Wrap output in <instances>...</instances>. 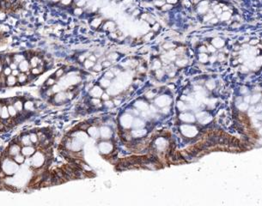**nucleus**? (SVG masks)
<instances>
[{
	"instance_id": "7c9ffc66",
	"label": "nucleus",
	"mask_w": 262,
	"mask_h": 206,
	"mask_svg": "<svg viewBox=\"0 0 262 206\" xmlns=\"http://www.w3.org/2000/svg\"><path fill=\"white\" fill-rule=\"evenodd\" d=\"M63 73H64V70H62V69H60V70H58V71L56 72L55 75H56V76H57V77H59V76H61L62 75H63Z\"/></svg>"
},
{
	"instance_id": "cd10ccee",
	"label": "nucleus",
	"mask_w": 262,
	"mask_h": 206,
	"mask_svg": "<svg viewBox=\"0 0 262 206\" xmlns=\"http://www.w3.org/2000/svg\"><path fill=\"white\" fill-rule=\"evenodd\" d=\"M159 29H160V24L159 23H154L152 26V31L153 32H157L159 31Z\"/></svg>"
},
{
	"instance_id": "aec40b11",
	"label": "nucleus",
	"mask_w": 262,
	"mask_h": 206,
	"mask_svg": "<svg viewBox=\"0 0 262 206\" xmlns=\"http://www.w3.org/2000/svg\"><path fill=\"white\" fill-rule=\"evenodd\" d=\"M103 69V67H102V64H96L95 65L93 66V70L96 72H100L102 71V70Z\"/></svg>"
},
{
	"instance_id": "5701e85b",
	"label": "nucleus",
	"mask_w": 262,
	"mask_h": 206,
	"mask_svg": "<svg viewBox=\"0 0 262 206\" xmlns=\"http://www.w3.org/2000/svg\"><path fill=\"white\" fill-rule=\"evenodd\" d=\"M173 8V5H170V4H165L164 5L162 6V10L163 11H168L169 10H171Z\"/></svg>"
},
{
	"instance_id": "f03ea898",
	"label": "nucleus",
	"mask_w": 262,
	"mask_h": 206,
	"mask_svg": "<svg viewBox=\"0 0 262 206\" xmlns=\"http://www.w3.org/2000/svg\"><path fill=\"white\" fill-rule=\"evenodd\" d=\"M99 150L102 155H108L111 154L114 150V145L112 143L108 142V141H104L99 143Z\"/></svg>"
},
{
	"instance_id": "2f4dec72",
	"label": "nucleus",
	"mask_w": 262,
	"mask_h": 206,
	"mask_svg": "<svg viewBox=\"0 0 262 206\" xmlns=\"http://www.w3.org/2000/svg\"><path fill=\"white\" fill-rule=\"evenodd\" d=\"M89 59H90V61H92V62H94V63H95V62L96 61V59H97V57H96V55H90V58H89Z\"/></svg>"
},
{
	"instance_id": "1a4fd4ad",
	"label": "nucleus",
	"mask_w": 262,
	"mask_h": 206,
	"mask_svg": "<svg viewBox=\"0 0 262 206\" xmlns=\"http://www.w3.org/2000/svg\"><path fill=\"white\" fill-rule=\"evenodd\" d=\"M99 82H100L101 87H102V88H108V87L111 85V80L108 79V78H106V77H102V79L100 80Z\"/></svg>"
},
{
	"instance_id": "79ce46f5",
	"label": "nucleus",
	"mask_w": 262,
	"mask_h": 206,
	"mask_svg": "<svg viewBox=\"0 0 262 206\" xmlns=\"http://www.w3.org/2000/svg\"><path fill=\"white\" fill-rule=\"evenodd\" d=\"M52 1H54V2H57V1H58V0H52Z\"/></svg>"
},
{
	"instance_id": "ddd939ff",
	"label": "nucleus",
	"mask_w": 262,
	"mask_h": 206,
	"mask_svg": "<svg viewBox=\"0 0 262 206\" xmlns=\"http://www.w3.org/2000/svg\"><path fill=\"white\" fill-rule=\"evenodd\" d=\"M119 58V54L116 53V52H111L109 55L108 56V59L109 60L111 63L113 62H115L117 59Z\"/></svg>"
},
{
	"instance_id": "7ed1b4c3",
	"label": "nucleus",
	"mask_w": 262,
	"mask_h": 206,
	"mask_svg": "<svg viewBox=\"0 0 262 206\" xmlns=\"http://www.w3.org/2000/svg\"><path fill=\"white\" fill-rule=\"evenodd\" d=\"M171 99L168 95H161L156 98V105L160 108H164L166 106H168L170 104Z\"/></svg>"
},
{
	"instance_id": "39448f33",
	"label": "nucleus",
	"mask_w": 262,
	"mask_h": 206,
	"mask_svg": "<svg viewBox=\"0 0 262 206\" xmlns=\"http://www.w3.org/2000/svg\"><path fill=\"white\" fill-rule=\"evenodd\" d=\"M103 89L100 86H94L90 92V94L93 98H101L102 94H103Z\"/></svg>"
},
{
	"instance_id": "9d476101",
	"label": "nucleus",
	"mask_w": 262,
	"mask_h": 206,
	"mask_svg": "<svg viewBox=\"0 0 262 206\" xmlns=\"http://www.w3.org/2000/svg\"><path fill=\"white\" fill-rule=\"evenodd\" d=\"M102 20L99 17H96V18H94V19L92 20L90 25H91L94 29H97V28H99L100 26L102 25Z\"/></svg>"
},
{
	"instance_id": "f8f14e48",
	"label": "nucleus",
	"mask_w": 262,
	"mask_h": 206,
	"mask_svg": "<svg viewBox=\"0 0 262 206\" xmlns=\"http://www.w3.org/2000/svg\"><path fill=\"white\" fill-rule=\"evenodd\" d=\"M162 47H163V49H164V50H168V51H170V50L174 49V47H175V46H174V44L173 43V42L168 41V42H165V43L163 44Z\"/></svg>"
},
{
	"instance_id": "412c9836",
	"label": "nucleus",
	"mask_w": 262,
	"mask_h": 206,
	"mask_svg": "<svg viewBox=\"0 0 262 206\" xmlns=\"http://www.w3.org/2000/svg\"><path fill=\"white\" fill-rule=\"evenodd\" d=\"M103 105H104L105 107H106V108H114V101H113V100H106V101H104Z\"/></svg>"
},
{
	"instance_id": "c85d7f7f",
	"label": "nucleus",
	"mask_w": 262,
	"mask_h": 206,
	"mask_svg": "<svg viewBox=\"0 0 262 206\" xmlns=\"http://www.w3.org/2000/svg\"><path fill=\"white\" fill-rule=\"evenodd\" d=\"M154 4H155V5H156V6H159V7H161V6H162V5H165V1H162V0H156Z\"/></svg>"
},
{
	"instance_id": "37998d69",
	"label": "nucleus",
	"mask_w": 262,
	"mask_h": 206,
	"mask_svg": "<svg viewBox=\"0 0 262 206\" xmlns=\"http://www.w3.org/2000/svg\"><path fill=\"white\" fill-rule=\"evenodd\" d=\"M75 1H77V2H78V1H80V0H75Z\"/></svg>"
},
{
	"instance_id": "e433bc0d",
	"label": "nucleus",
	"mask_w": 262,
	"mask_h": 206,
	"mask_svg": "<svg viewBox=\"0 0 262 206\" xmlns=\"http://www.w3.org/2000/svg\"><path fill=\"white\" fill-rule=\"evenodd\" d=\"M70 2H71V0H62V3L64 5H69Z\"/></svg>"
},
{
	"instance_id": "6e6552de",
	"label": "nucleus",
	"mask_w": 262,
	"mask_h": 206,
	"mask_svg": "<svg viewBox=\"0 0 262 206\" xmlns=\"http://www.w3.org/2000/svg\"><path fill=\"white\" fill-rule=\"evenodd\" d=\"M132 137H143L144 135L146 134V130H141L140 128H138V130H135L132 132H131Z\"/></svg>"
},
{
	"instance_id": "4468645a",
	"label": "nucleus",
	"mask_w": 262,
	"mask_h": 206,
	"mask_svg": "<svg viewBox=\"0 0 262 206\" xmlns=\"http://www.w3.org/2000/svg\"><path fill=\"white\" fill-rule=\"evenodd\" d=\"M175 64H176V65L179 66V67H183V66H185L187 64V60L186 58H178V59L175 61Z\"/></svg>"
},
{
	"instance_id": "a19ab883",
	"label": "nucleus",
	"mask_w": 262,
	"mask_h": 206,
	"mask_svg": "<svg viewBox=\"0 0 262 206\" xmlns=\"http://www.w3.org/2000/svg\"><path fill=\"white\" fill-rule=\"evenodd\" d=\"M211 21H212V22H211L212 23H217V19H212Z\"/></svg>"
},
{
	"instance_id": "0eeeda50",
	"label": "nucleus",
	"mask_w": 262,
	"mask_h": 206,
	"mask_svg": "<svg viewBox=\"0 0 262 206\" xmlns=\"http://www.w3.org/2000/svg\"><path fill=\"white\" fill-rule=\"evenodd\" d=\"M103 29L106 30V31H109V32H114L115 30L116 25L115 23H114L113 21H107L105 22L103 24Z\"/></svg>"
},
{
	"instance_id": "473e14b6",
	"label": "nucleus",
	"mask_w": 262,
	"mask_h": 206,
	"mask_svg": "<svg viewBox=\"0 0 262 206\" xmlns=\"http://www.w3.org/2000/svg\"><path fill=\"white\" fill-rule=\"evenodd\" d=\"M82 13V10L81 9V8H76V9L75 10L76 15H81Z\"/></svg>"
},
{
	"instance_id": "dca6fc26",
	"label": "nucleus",
	"mask_w": 262,
	"mask_h": 206,
	"mask_svg": "<svg viewBox=\"0 0 262 206\" xmlns=\"http://www.w3.org/2000/svg\"><path fill=\"white\" fill-rule=\"evenodd\" d=\"M136 106L137 108H138V109H139L141 111H145L147 110V108H148V105L144 101H139L138 105H136Z\"/></svg>"
},
{
	"instance_id": "ea45409f",
	"label": "nucleus",
	"mask_w": 262,
	"mask_h": 206,
	"mask_svg": "<svg viewBox=\"0 0 262 206\" xmlns=\"http://www.w3.org/2000/svg\"><path fill=\"white\" fill-rule=\"evenodd\" d=\"M201 49H199V51H200V52H206L207 51V49H205V46H201Z\"/></svg>"
},
{
	"instance_id": "a878e982",
	"label": "nucleus",
	"mask_w": 262,
	"mask_h": 206,
	"mask_svg": "<svg viewBox=\"0 0 262 206\" xmlns=\"http://www.w3.org/2000/svg\"><path fill=\"white\" fill-rule=\"evenodd\" d=\"M102 100H104V101H106V100H110V96H109V94H108V93H104L102 94Z\"/></svg>"
},
{
	"instance_id": "58836bf2",
	"label": "nucleus",
	"mask_w": 262,
	"mask_h": 206,
	"mask_svg": "<svg viewBox=\"0 0 262 206\" xmlns=\"http://www.w3.org/2000/svg\"><path fill=\"white\" fill-rule=\"evenodd\" d=\"M207 50H209V51H211V52H215V48H214V46H210V47H209Z\"/></svg>"
},
{
	"instance_id": "c756f323",
	"label": "nucleus",
	"mask_w": 262,
	"mask_h": 206,
	"mask_svg": "<svg viewBox=\"0 0 262 206\" xmlns=\"http://www.w3.org/2000/svg\"><path fill=\"white\" fill-rule=\"evenodd\" d=\"M169 112H170V110H169V107H168V106L164 107V108H162V114H168Z\"/></svg>"
},
{
	"instance_id": "b1692460",
	"label": "nucleus",
	"mask_w": 262,
	"mask_h": 206,
	"mask_svg": "<svg viewBox=\"0 0 262 206\" xmlns=\"http://www.w3.org/2000/svg\"><path fill=\"white\" fill-rule=\"evenodd\" d=\"M207 59H208V57L206 56V54H200L199 55V60H200L202 63H205V62L207 61Z\"/></svg>"
},
{
	"instance_id": "4c0bfd02",
	"label": "nucleus",
	"mask_w": 262,
	"mask_h": 206,
	"mask_svg": "<svg viewBox=\"0 0 262 206\" xmlns=\"http://www.w3.org/2000/svg\"><path fill=\"white\" fill-rule=\"evenodd\" d=\"M132 15H133V16H138V15H139V11H138V10H136V11H135L133 13H132Z\"/></svg>"
},
{
	"instance_id": "72a5a7b5",
	"label": "nucleus",
	"mask_w": 262,
	"mask_h": 206,
	"mask_svg": "<svg viewBox=\"0 0 262 206\" xmlns=\"http://www.w3.org/2000/svg\"><path fill=\"white\" fill-rule=\"evenodd\" d=\"M113 101H114L115 106H118V105H120V103H121V100H120V99H119V100H118V99H114Z\"/></svg>"
},
{
	"instance_id": "bb28decb",
	"label": "nucleus",
	"mask_w": 262,
	"mask_h": 206,
	"mask_svg": "<svg viewBox=\"0 0 262 206\" xmlns=\"http://www.w3.org/2000/svg\"><path fill=\"white\" fill-rule=\"evenodd\" d=\"M102 67L103 68H109L111 66V64H112V63L109 61V60H106V61H103L102 62Z\"/></svg>"
},
{
	"instance_id": "a211bd4d",
	"label": "nucleus",
	"mask_w": 262,
	"mask_h": 206,
	"mask_svg": "<svg viewBox=\"0 0 262 206\" xmlns=\"http://www.w3.org/2000/svg\"><path fill=\"white\" fill-rule=\"evenodd\" d=\"M163 76H165V71L164 70H162V69H159V70H156V76L157 79H162L163 77Z\"/></svg>"
},
{
	"instance_id": "f704fd0d",
	"label": "nucleus",
	"mask_w": 262,
	"mask_h": 206,
	"mask_svg": "<svg viewBox=\"0 0 262 206\" xmlns=\"http://www.w3.org/2000/svg\"><path fill=\"white\" fill-rule=\"evenodd\" d=\"M168 4H170V5H174L178 2V0H167Z\"/></svg>"
},
{
	"instance_id": "f3484780",
	"label": "nucleus",
	"mask_w": 262,
	"mask_h": 206,
	"mask_svg": "<svg viewBox=\"0 0 262 206\" xmlns=\"http://www.w3.org/2000/svg\"><path fill=\"white\" fill-rule=\"evenodd\" d=\"M114 76H115V75H114V73L111 70H108V71H106V72H105V74H104V77L108 78V79H109V80L114 79Z\"/></svg>"
},
{
	"instance_id": "9b49d317",
	"label": "nucleus",
	"mask_w": 262,
	"mask_h": 206,
	"mask_svg": "<svg viewBox=\"0 0 262 206\" xmlns=\"http://www.w3.org/2000/svg\"><path fill=\"white\" fill-rule=\"evenodd\" d=\"M151 67H152V70H154L161 69L162 68V61H161L160 59H157V58L154 59V61L152 62Z\"/></svg>"
},
{
	"instance_id": "c9c22d12",
	"label": "nucleus",
	"mask_w": 262,
	"mask_h": 206,
	"mask_svg": "<svg viewBox=\"0 0 262 206\" xmlns=\"http://www.w3.org/2000/svg\"><path fill=\"white\" fill-rule=\"evenodd\" d=\"M54 83V80L53 79H52V78H50V79L49 80H48L47 81V85H52V84H53Z\"/></svg>"
},
{
	"instance_id": "393cba45",
	"label": "nucleus",
	"mask_w": 262,
	"mask_h": 206,
	"mask_svg": "<svg viewBox=\"0 0 262 206\" xmlns=\"http://www.w3.org/2000/svg\"><path fill=\"white\" fill-rule=\"evenodd\" d=\"M137 69H138V73H144V72L146 71L145 66H144V65H142V64H141V65H138V68H137Z\"/></svg>"
},
{
	"instance_id": "6ab92c4d",
	"label": "nucleus",
	"mask_w": 262,
	"mask_h": 206,
	"mask_svg": "<svg viewBox=\"0 0 262 206\" xmlns=\"http://www.w3.org/2000/svg\"><path fill=\"white\" fill-rule=\"evenodd\" d=\"M95 65V63L92 61H90V59H87L84 61V67L86 69H90V68H93V66Z\"/></svg>"
},
{
	"instance_id": "4be33fe9",
	"label": "nucleus",
	"mask_w": 262,
	"mask_h": 206,
	"mask_svg": "<svg viewBox=\"0 0 262 206\" xmlns=\"http://www.w3.org/2000/svg\"><path fill=\"white\" fill-rule=\"evenodd\" d=\"M155 96H156V93L152 91V90H150V91H148L145 94V97L147 99H153L155 98Z\"/></svg>"
},
{
	"instance_id": "423d86ee",
	"label": "nucleus",
	"mask_w": 262,
	"mask_h": 206,
	"mask_svg": "<svg viewBox=\"0 0 262 206\" xmlns=\"http://www.w3.org/2000/svg\"><path fill=\"white\" fill-rule=\"evenodd\" d=\"M87 131L90 137H94V138H99L100 137V130L98 129V127L95 126H90Z\"/></svg>"
},
{
	"instance_id": "20e7f679",
	"label": "nucleus",
	"mask_w": 262,
	"mask_h": 206,
	"mask_svg": "<svg viewBox=\"0 0 262 206\" xmlns=\"http://www.w3.org/2000/svg\"><path fill=\"white\" fill-rule=\"evenodd\" d=\"M113 136V132L112 129L108 126H102L100 129V137H102V138L105 139V140H108L110 139Z\"/></svg>"
},
{
	"instance_id": "2eb2a0df",
	"label": "nucleus",
	"mask_w": 262,
	"mask_h": 206,
	"mask_svg": "<svg viewBox=\"0 0 262 206\" xmlns=\"http://www.w3.org/2000/svg\"><path fill=\"white\" fill-rule=\"evenodd\" d=\"M132 126L136 127V128H142V127L144 126V122L142 121V120H140V119H136L135 121L133 122Z\"/></svg>"
},
{
	"instance_id": "f257e3e1",
	"label": "nucleus",
	"mask_w": 262,
	"mask_h": 206,
	"mask_svg": "<svg viewBox=\"0 0 262 206\" xmlns=\"http://www.w3.org/2000/svg\"><path fill=\"white\" fill-rule=\"evenodd\" d=\"M169 146V143L166 139V137H158L155 141V149H156L157 152L164 153L168 149Z\"/></svg>"
},
{
	"instance_id": "c03bdc74",
	"label": "nucleus",
	"mask_w": 262,
	"mask_h": 206,
	"mask_svg": "<svg viewBox=\"0 0 262 206\" xmlns=\"http://www.w3.org/2000/svg\"><path fill=\"white\" fill-rule=\"evenodd\" d=\"M162 1H166V0H162Z\"/></svg>"
}]
</instances>
